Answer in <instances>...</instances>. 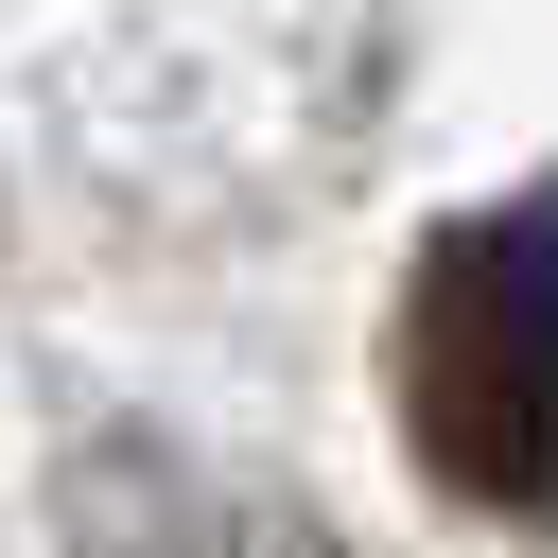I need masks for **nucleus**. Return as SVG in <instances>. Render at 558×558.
Instances as JSON below:
<instances>
[{
	"instance_id": "f257e3e1",
	"label": "nucleus",
	"mask_w": 558,
	"mask_h": 558,
	"mask_svg": "<svg viewBox=\"0 0 558 558\" xmlns=\"http://www.w3.org/2000/svg\"><path fill=\"white\" fill-rule=\"evenodd\" d=\"M401 436L471 506H558V209L506 192L401 279Z\"/></svg>"
}]
</instances>
